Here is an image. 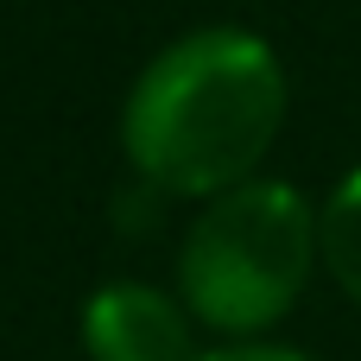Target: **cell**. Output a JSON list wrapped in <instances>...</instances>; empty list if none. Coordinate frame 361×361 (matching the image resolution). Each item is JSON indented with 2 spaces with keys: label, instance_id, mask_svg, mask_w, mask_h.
<instances>
[{
  "label": "cell",
  "instance_id": "cell-2",
  "mask_svg": "<svg viewBox=\"0 0 361 361\" xmlns=\"http://www.w3.org/2000/svg\"><path fill=\"white\" fill-rule=\"evenodd\" d=\"M311 254H317L311 203L279 178H247L222 190L184 235V254H178L184 305L203 324L235 336L267 330L305 292Z\"/></svg>",
  "mask_w": 361,
  "mask_h": 361
},
{
  "label": "cell",
  "instance_id": "cell-5",
  "mask_svg": "<svg viewBox=\"0 0 361 361\" xmlns=\"http://www.w3.org/2000/svg\"><path fill=\"white\" fill-rule=\"evenodd\" d=\"M197 361H305V355H292V349H216V355H197Z\"/></svg>",
  "mask_w": 361,
  "mask_h": 361
},
{
  "label": "cell",
  "instance_id": "cell-1",
  "mask_svg": "<svg viewBox=\"0 0 361 361\" xmlns=\"http://www.w3.org/2000/svg\"><path fill=\"white\" fill-rule=\"evenodd\" d=\"M279 114L286 70L273 44L235 25H209L165 44L140 70L121 114V140L159 190L222 197L247 184V171L279 133Z\"/></svg>",
  "mask_w": 361,
  "mask_h": 361
},
{
  "label": "cell",
  "instance_id": "cell-3",
  "mask_svg": "<svg viewBox=\"0 0 361 361\" xmlns=\"http://www.w3.org/2000/svg\"><path fill=\"white\" fill-rule=\"evenodd\" d=\"M82 343L95 361H190L184 311L152 286H102L82 311Z\"/></svg>",
  "mask_w": 361,
  "mask_h": 361
},
{
  "label": "cell",
  "instance_id": "cell-4",
  "mask_svg": "<svg viewBox=\"0 0 361 361\" xmlns=\"http://www.w3.org/2000/svg\"><path fill=\"white\" fill-rule=\"evenodd\" d=\"M317 254L336 273V286L361 305V171H349L336 184V197L324 203V216H317Z\"/></svg>",
  "mask_w": 361,
  "mask_h": 361
}]
</instances>
